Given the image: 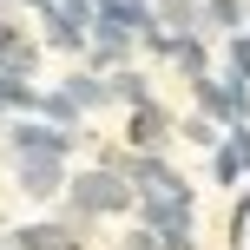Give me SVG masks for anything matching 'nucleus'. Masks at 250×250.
Returning a JSON list of instances; mask_svg holds the SVG:
<instances>
[{
	"label": "nucleus",
	"instance_id": "nucleus-1",
	"mask_svg": "<svg viewBox=\"0 0 250 250\" xmlns=\"http://www.w3.org/2000/svg\"><path fill=\"white\" fill-rule=\"evenodd\" d=\"M66 198H73L79 217H119V211H132V204H138V191L125 185L119 171H105V165H99V171H79L73 185H66Z\"/></svg>",
	"mask_w": 250,
	"mask_h": 250
},
{
	"label": "nucleus",
	"instance_id": "nucleus-2",
	"mask_svg": "<svg viewBox=\"0 0 250 250\" xmlns=\"http://www.w3.org/2000/svg\"><path fill=\"white\" fill-rule=\"evenodd\" d=\"M191 92H198V105H204V119L211 125H250V86H230V79H217V73H198L191 79Z\"/></svg>",
	"mask_w": 250,
	"mask_h": 250
},
{
	"label": "nucleus",
	"instance_id": "nucleus-3",
	"mask_svg": "<svg viewBox=\"0 0 250 250\" xmlns=\"http://www.w3.org/2000/svg\"><path fill=\"white\" fill-rule=\"evenodd\" d=\"M171 138H178V119L158 99L125 105V151H171Z\"/></svg>",
	"mask_w": 250,
	"mask_h": 250
},
{
	"label": "nucleus",
	"instance_id": "nucleus-4",
	"mask_svg": "<svg viewBox=\"0 0 250 250\" xmlns=\"http://www.w3.org/2000/svg\"><path fill=\"white\" fill-rule=\"evenodd\" d=\"M40 13H46V40H53V46L86 53V33H92V0H53V7H40Z\"/></svg>",
	"mask_w": 250,
	"mask_h": 250
},
{
	"label": "nucleus",
	"instance_id": "nucleus-5",
	"mask_svg": "<svg viewBox=\"0 0 250 250\" xmlns=\"http://www.w3.org/2000/svg\"><path fill=\"white\" fill-rule=\"evenodd\" d=\"M211 178H217V185L250 178V125H230V132L211 145Z\"/></svg>",
	"mask_w": 250,
	"mask_h": 250
},
{
	"label": "nucleus",
	"instance_id": "nucleus-6",
	"mask_svg": "<svg viewBox=\"0 0 250 250\" xmlns=\"http://www.w3.org/2000/svg\"><path fill=\"white\" fill-rule=\"evenodd\" d=\"M13 158H20V191L26 198H53L66 185V158H53V151H13Z\"/></svg>",
	"mask_w": 250,
	"mask_h": 250
},
{
	"label": "nucleus",
	"instance_id": "nucleus-7",
	"mask_svg": "<svg viewBox=\"0 0 250 250\" xmlns=\"http://www.w3.org/2000/svg\"><path fill=\"white\" fill-rule=\"evenodd\" d=\"M7 145L13 151H53V158H66V151H73V132H66V125L26 119V125H7Z\"/></svg>",
	"mask_w": 250,
	"mask_h": 250
},
{
	"label": "nucleus",
	"instance_id": "nucleus-8",
	"mask_svg": "<svg viewBox=\"0 0 250 250\" xmlns=\"http://www.w3.org/2000/svg\"><path fill=\"white\" fill-rule=\"evenodd\" d=\"M79 224H20L13 230V250H73Z\"/></svg>",
	"mask_w": 250,
	"mask_h": 250
},
{
	"label": "nucleus",
	"instance_id": "nucleus-9",
	"mask_svg": "<svg viewBox=\"0 0 250 250\" xmlns=\"http://www.w3.org/2000/svg\"><path fill=\"white\" fill-rule=\"evenodd\" d=\"M60 92H66V99L79 105V112H99V105H112V86H105L99 73H73V79H66Z\"/></svg>",
	"mask_w": 250,
	"mask_h": 250
},
{
	"label": "nucleus",
	"instance_id": "nucleus-10",
	"mask_svg": "<svg viewBox=\"0 0 250 250\" xmlns=\"http://www.w3.org/2000/svg\"><path fill=\"white\" fill-rule=\"evenodd\" d=\"M171 66H178L185 79L211 73V53H204V33H178V40H171Z\"/></svg>",
	"mask_w": 250,
	"mask_h": 250
},
{
	"label": "nucleus",
	"instance_id": "nucleus-11",
	"mask_svg": "<svg viewBox=\"0 0 250 250\" xmlns=\"http://www.w3.org/2000/svg\"><path fill=\"white\" fill-rule=\"evenodd\" d=\"M105 86H112V105H138V99H151L145 73H138L132 60H125V66H112V79H105Z\"/></svg>",
	"mask_w": 250,
	"mask_h": 250
},
{
	"label": "nucleus",
	"instance_id": "nucleus-12",
	"mask_svg": "<svg viewBox=\"0 0 250 250\" xmlns=\"http://www.w3.org/2000/svg\"><path fill=\"white\" fill-rule=\"evenodd\" d=\"M224 79H230V86H250V33H230V46H224Z\"/></svg>",
	"mask_w": 250,
	"mask_h": 250
},
{
	"label": "nucleus",
	"instance_id": "nucleus-13",
	"mask_svg": "<svg viewBox=\"0 0 250 250\" xmlns=\"http://www.w3.org/2000/svg\"><path fill=\"white\" fill-rule=\"evenodd\" d=\"M178 138H191V145H204V151H211L217 138H224V125H211V119L198 112V119H178Z\"/></svg>",
	"mask_w": 250,
	"mask_h": 250
},
{
	"label": "nucleus",
	"instance_id": "nucleus-14",
	"mask_svg": "<svg viewBox=\"0 0 250 250\" xmlns=\"http://www.w3.org/2000/svg\"><path fill=\"white\" fill-rule=\"evenodd\" d=\"M125 250H158V237H151V230H132V237H125Z\"/></svg>",
	"mask_w": 250,
	"mask_h": 250
},
{
	"label": "nucleus",
	"instance_id": "nucleus-15",
	"mask_svg": "<svg viewBox=\"0 0 250 250\" xmlns=\"http://www.w3.org/2000/svg\"><path fill=\"white\" fill-rule=\"evenodd\" d=\"M33 7H53V0H33Z\"/></svg>",
	"mask_w": 250,
	"mask_h": 250
},
{
	"label": "nucleus",
	"instance_id": "nucleus-16",
	"mask_svg": "<svg viewBox=\"0 0 250 250\" xmlns=\"http://www.w3.org/2000/svg\"><path fill=\"white\" fill-rule=\"evenodd\" d=\"M73 250H79V244H73Z\"/></svg>",
	"mask_w": 250,
	"mask_h": 250
}]
</instances>
